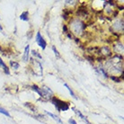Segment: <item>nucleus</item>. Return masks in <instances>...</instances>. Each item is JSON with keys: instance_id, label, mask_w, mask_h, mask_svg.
I'll return each instance as SVG.
<instances>
[{"instance_id": "393cba45", "label": "nucleus", "mask_w": 124, "mask_h": 124, "mask_svg": "<svg viewBox=\"0 0 124 124\" xmlns=\"http://www.w3.org/2000/svg\"><path fill=\"white\" fill-rule=\"evenodd\" d=\"M68 122H69V123H71V124H78L77 123V121H75V120H73V119H70V120L68 121Z\"/></svg>"}, {"instance_id": "6e6552de", "label": "nucleus", "mask_w": 124, "mask_h": 124, "mask_svg": "<svg viewBox=\"0 0 124 124\" xmlns=\"http://www.w3.org/2000/svg\"><path fill=\"white\" fill-rule=\"evenodd\" d=\"M87 51L90 53L92 56H93V54H98V55H100V47H97V46L89 47L87 49Z\"/></svg>"}, {"instance_id": "4468645a", "label": "nucleus", "mask_w": 124, "mask_h": 124, "mask_svg": "<svg viewBox=\"0 0 124 124\" xmlns=\"http://www.w3.org/2000/svg\"><path fill=\"white\" fill-rule=\"evenodd\" d=\"M71 14H72V10L64 9V10H63V18L65 19V20H67L69 16H71Z\"/></svg>"}, {"instance_id": "6ab92c4d", "label": "nucleus", "mask_w": 124, "mask_h": 124, "mask_svg": "<svg viewBox=\"0 0 124 124\" xmlns=\"http://www.w3.org/2000/svg\"><path fill=\"white\" fill-rule=\"evenodd\" d=\"M10 66L12 67L13 68H15V69H18L20 65H19V63L16 61H10Z\"/></svg>"}, {"instance_id": "5701e85b", "label": "nucleus", "mask_w": 124, "mask_h": 124, "mask_svg": "<svg viewBox=\"0 0 124 124\" xmlns=\"http://www.w3.org/2000/svg\"><path fill=\"white\" fill-rule=\"evenodd\" d=\"M85 59H87L91 62H93L94 60H95V58H94L93 56H92V55H91V56H85Z\"/></svg>"}, {"instance_id": "f257e3e1", "label": "nucleus", "mask_w": 124, "mask_h": 124, "mask_svg": "<svg viewBox=\"0 0 124 124\" xmlns=\"http://www.w3.org/2000/svg\"><path fill=\"white\" fill-rule=\"evenodd\" d=\"M69 27H70V30L73 33L76 34L77 36H81L84 33V31L86 27V25L83 21H81L78 18H74L70 21Z\"/></svg>"}, {"instance_id": "39448f33", "label": "nucleus", "mask_w": 124, "mask_h": 124, "mask_svg": "<svg viewBox=\"0 0 124 124\" xmlns=\"http://www.w3.org/2000/svg\"><path fill=\"white\" fill-rule=\"evenodd\" d=\"M100 55H102V57L105 59L108 57H111L112 55V52L111 51V49L108 46H103L100 48Z\"/></svg>"}, {"instance_id": "f03ea898", "label": "nucleus", "mask_w": 124, "mask_h": 124, "mask_svg": "<svg viewBox=\"0 0 124 124\" xmlns=\"http://www.w3.org/2000/svg\"><path fill=\"white\" fill-rule=\"evenodd\" d=\"M50 101H51V102L54 104V106L56 107V109L59 112H62V111L65 112V111H68L69 109V103L68 102H64V101L57 98L55 96H53Z\"/></svg>"}, {"instance_id": "1a4fd4ad", "label": "nucleus", "mask_w": 124, "mask_h": 124, "mask_svg": "<svg viewBox=\"0 0 124 124\" xmlns=\"http://www.w3.org/2000/svg\"><path fill=\"white\" fill-rule=\"evenodd\" d=\"M29 55H30V45H27L24 49V53H23V59L24 62H28L29 61Z\"/></svg>"}, {"instance_id": "aec40b11", "label": "nucleus", "mask_w": 124, "mask_h": 124, "mask_svg": "<svg viewBox=\"0 0 124 124\" xmlns=\"http://www.w3.org/2000/svg\"><path fill=\"white\" fill-rule=\"evenodd\" d=\"M0 113H2V114L6 115V116H7V117H11V115H10V113L6 110H5L4 108H2V107H0Z\"/></svg>"}, {"instance_id": "7ed1b4c3", "label": "nucleus", "mask_w": 124, "mask_h": 124, "mask_svg": "<svg viewBox=\"0 0 124 124\" xmlns=\"http://www.w3.org/2000/svg\"><path fill=\"white\" fill-rule=\"evenodd\" d=\"M31 63L33 65V69L36 68V69L34 70V74H36L37 76H42L43 74V69H42V66L40 64V62H39L37 59H31Z\"/></svg>"}, {"instance_id": "412c9836", "label": "nucleus", "mask_w": 124, "mask_h": 124, "mask_svg": "<svg viewBox=\"0 0 124 124\" xmlns=\"http://www.w3.org/2000/svg\"><path fill=\"white\" fill-rule=\"evenodd\" d=\"M111 79L116 83H121V78L120 77H116V76H111Z\"/></svg>"}, {"instance_id": "a211bd4d", "label": "nucleus", "mask_w": 124, "mask_h": 124, "mask_svg": "<svg viewBox=\"0 0 124 124\" xmlns=\"http://www.w3.org/2000/svg\"><path fill=\"white\" fill-rule=\"evenodd\" d=\"M31 54H32V56L33 57H35V59H36V58H38V59H42V56L40 55V53L38 52L37 50H31Z\"/></svg>"}, {"instance_id": "a878e982", "label": "nucleus", "mask_w": 124, "mask_h": 124, "mask_svg": "<svg viewBox=\"0 0 124 124\" xmlns=\"http://www.w3.org/2000/svg\"><path fill=\"white\" fill-rule=\"evenodd\" d=\"M0 31H1V32H3V27L1 26V24H0Z\"/></svg>"}, {"instance_id": "9b49d317", "label": "nucleus", "mask_w": 124, "mask_h": 124, "mask_svg": "<svg viewBox=\"0 0 124 124\" xmlns=\"http://www.w3.org/2000/svg\"><path fill=\"white\" fill-rule=\"evenodd\" d=\"M45 112H46L47 114L49 115L50 117H51V118L54 120V121H56L58 123H59V124H62L63 122H62V121L60 120V119L59 118V116H57V115H55V114H53V113H51V112H48V111H45Z\"/></svg>"}, {"instance_id": "dca6fc26", "label": "nucleus", "mask_w": 124, "mask_h": 124, "mask_svg": "<svg viewBox=\"0 0 124 124\" xmlns=\"http://www.w3.org/2000/svg\"><path fill=\"white\" fill-rule=\"evenodd\" d=\"M95 69L98 72H99V73H101V74H102L105 78H108V77H109L108 73H107V72H105V70H104V69H103L102 68H95Z\"/></svg>"}, {"instance_id": "0eeeda50", "label": "nucleus", "mask_w": 124, "mask_h": 124, "mask_svg": "<svg viewBox=\"0 0 124 124\" xmlns=\"http://www.w3.org/2000/svg\"><path fill=\"white\" fill-rule=\"evenodd\" d=\"M72 110H73V111H74V112H76V113H77V114H78V116H79V117H80L82 121H84L86 124H91V123H90V121H89L88 120H87L86 117H85V115L83 114V113H82V112H81L80 111H78V110H77V109L74 108V107L72 108Z\"/></svg>"}, {"instance_id": "2eb2a0df", "label": "nucleus", "mask_w": 124, "mask_h": 124, "mask_svg": "<svg viewBox=\"0 0 124 124\" xmlns=\"http://www.w3.org/2000/svg\"><path fill=\"white\" fill-rule=\"evenodd\" d=\"M24 105L26 106V107H28L31 112H36V107H35V105H34L33 103H31V102H25Z\"/></svg>"}, {"instance_id": "f8f14e48", "label": "nucleus", "mask_w": 124, "mask_h": 124, "mask_svg": "<svg viewBox=\"0 0 124 124\" xmlns=\"http://www.w3.org/2000/svg\"><path fill=\"white\" fill-rule=\"evenodd\" d=\"M20 19L22 21H25V22H28L29 21V12L28 11H24L21 14L20 16Z\"/></svg>"}, {"instance_id": "4be33fe9", "label": "nucleus", "mask_w": 124, "mask_h": 124, "mask_svg": "<svg viewBox=\"0 0 124 124\" xmlns=\"http://www.w3.org/2000/svg\"><path fill=\"white\" fill-rule=\"evenodd\" d=\"M52 50L54 51V53H55V55H56L58 58H60V54H59V52L58 51V50L56 49V47L55 46H52Z\"/></svg>"}, {"instance_id": "423d86ee", "label": "nucleus", "mask_w": 124, "mask_h": 124, "mask_svg": "<svg viewBox=\"0 0 124 124\" xmlns=\"http://www.w3.org/2000/svg\"><path fill=\"white\" fill-rule=\"evenodd\" d=\"M77 14L81 17H85L88 15V10L85 5H81L77 10Z\"/></svg>"}, {"instance_id": "ddd939ff", "label": "nucleus", "mask_w": 124, "mask_h": 124, "mask_svg": "<svg viewBox=\"0 0 124 124\" xmlns=\"http://www.w3.org/2000/svg\"><path fill=\"white\" fill-rule=\"evenodd\" d=\"M31 89L33 91H35L36 93L39 94V95L42 98V90H41V88H40V87L38 86L37 85H31Z\"/></svg>"}, {"instance_id": "b1692460", "label": "nucleus", "mask_w": 124, "mask_h": 124, "mask_svg": "<svg viewBox=\"0 0 124 124\" xmlns=\"http://www.w3.org/2000/svg\"><path fill=\"white\" fill-rule=\"evenodd\" d=\"M63 31L65 32V33H68V27H67V25H64L63 26Z\"/></svg>"}, {"instance_id": "9d476101", "label": "nucleus", "mask_w": 124, "mask_h": 124, "mask_svg": "<svg viewBox=\"0 0 124 124\" xmlns=\"http://www.w3.org/2000/svg\"><path fill=\"white\" fill-rule=\"evenodd\" d=\"M0 68H2L4 70V72L6 73V75H10V71H9V68L6 66V64L4 62V60L1 59V57H0Z\"/></svg>"}, {"instance_id": "20e7f679", "label": "nucleus", "mask_w": 124, "mask_h": 124, "mask_svg": "<svg viewBox=\"0 0 124 124\" xmlns=\"http://www.w3.org/2000/svg\"><path fill=\"white\" fill-rule=\"evenodd\" d=\"M35 41H36V43H37L42 50H45V49H46L47 42H46V40H44V38L41 36V34H40V31H37V33H36Z\"/></svg>"}, {"instance_id": "f3484780", "label": "nucleus", "mask_w": 124, "mask_h": 124, "mask_svg": "<svg viewBox=\"0 0 124 124\" xmlns=\"http://www.w3.org/2000/svg\"><path fill=\"white\" fill-rule=\"evenodd\" d=\"M64 86L67 87V89H68V92L70 93V94H71V96H73V97H74L75 99H78V97L76 96V94H75V93H74V92H73V90H72V89H71V87H69V86H68V84H64Z\"/></svg>"}]
</instances>
